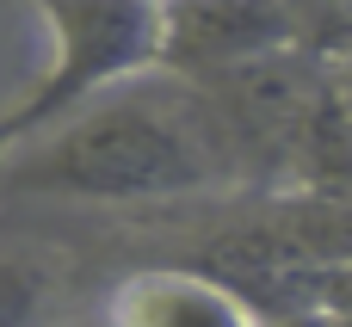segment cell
<instances>
[{
  "mask_svg": "<svg viewBox=\"0 0 352 327\" xmlns=\"http://www.w3.org/2000/svg\"><path fill=\"white\" fill-rule=\"evenodd\" d=\"M80 327H93V322H80Z\"/></svg>",
  "mask_w": 352,
  "mask_h": 327,
  "instance_id": "obj_7",
  "label": "cell"
},
{
  "mask_svg": "<svg viewBox=\"0 0 352 327\" xmlns=\"http://www.w3.org/2000/svg\"><path fill=\"white\" fill-rule=\"evenodd\" d=\"M50 31L43 68L0 105V155L74 117L118 80L155 74V0H31Z\"/></svg>",
  "mask_w": 352,
  "mask_h": 327,
  "instance_id": "obj_2",
  "label": "cell"
},
{
  "mask_svg": "<svg viewBox=\"0 0 352 327\" xmlns=\"http://www.w3.org/2000/svg\"><path fill=\"white\" fill-rule=\"evenodd\" d=\"M266 327H346V309H303V315H278Z\"/></svg>",
  "mask_w": 352,
  "mask_h": 327,
  "instance_id": "obj_6",
  "label": "cell"
},
{
  "mask_svg": "<svg viewBox=\"0 0 352 327\" xmlns=\"http://www.w3.org/2000/svg\"><path fill=\"white\" fill-rule=\"evenodd\" d=\"M340 43L297 0H155V74L186 87L272 56L340 62Z\"/></svg>",
  "mask_w": 352,
  "mask_h": 327,
  "instance_id": "obj_3",
  "label": "cell"
},
{
  "mask_svg": "<svg viewBox=\"0 0 352 327\" xmlns=\"http://www.w3.org/2000/svg\"><path fill=\"white\" fill-rule=\"evenodd\" d=\"M223 179L204 105L173 80H118L56 130L0 155V198L31 204H173Z\"/></svg>",
  "mask_w": 352,
  "mask_h": 327,
  "instance_id": "obj_1",
  "label": "cell"
},
{
  "mask_svg": "<svg viewBox=\"0 0 352 327\" xmlns=\"http://www.w3.org/2000/svg\"><path fill=\"white\" fill-rule=\"evenodd\" d=\"M93 327H266L260 303L204 260H161L124 272Z\"/></svg>",
  "mask_w": 352,
  "mask_h": 327,
  "instance_id": "obj_4",
  "label": "cell"
},
{
  "mask_svg": "<svg viewBox=\"0 0 352 327\" xmlns=\"http://www.w3.org/2000/svg\"><path fill=\"white\" fill-rule=\"evenodd\" d=\"M56 297V266L19 247H0V327H43Z\"/></svg>",
  "mask_w": 352,
  "mask_h": 327,
  "instance_id": "obj_5",
  "label": "cell"
}]
</instances>
